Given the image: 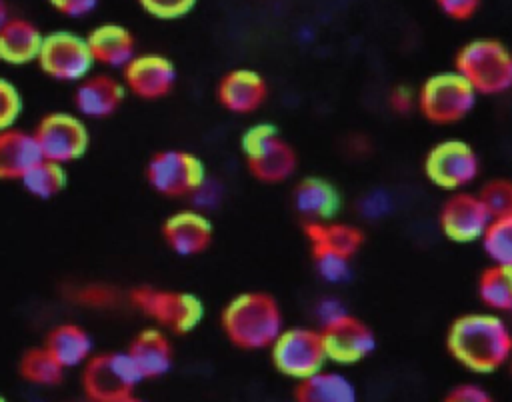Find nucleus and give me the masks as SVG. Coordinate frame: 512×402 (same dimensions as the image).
<instances>
[{
	"label": "nucleus",
	"mask_w": 512,
	"mask_h": 402,
	"mask_svg": "<svg viewBox=\"0 0 512 402\" xmlns=\"http://www.w3.org/2000/svg\"><path fill=\"white\" fill-rule=\"evenodd\" d=\"M446 348L466 370L492 374L512 356V332L498 314L470 312L450 324Z\"/></svg>",
	"instance_id": "obj_1"
},
{
	"label": "nucleus",
	"mask_w": 512,
	"mask_h": 402,
	"mask_svg": "<svg viewBox=\"0 0 512 402\" xmlns=\"http://www.w3.org/2000/svg\"><path fill=\"white\" fill-rule=\"evenodd\" d=\"M226 338L242 350H264L284 328V318L274 296L242 292L234 296L220 316Z\"/></svg>",
	"instance_id": "obj_2"
},
{
	"label": "nucleus",
	"mask_w": 512,
	"mask_h": 402,
	"mask_svg": "<svg viewBox=\"0 0 512 402\" xmlns=\"http://www.w3.org/2000/svg\"><path fill=\"white\" fill-rule=\"evenodd\" d=\"M460 72L478 94H502L512 88V54L496 38H474L466 42L456 58Z\"/></svg>",
	"instance_id": "obj_3"
},
{
	"label": "nucleus",
	"mask_w": 512,
	"mask_h": 402,
	"mask_svg": "<svg viewBox=\"0 0 512 402\" xmlns=\"http://www.w3.org/2000/svg\"><path fill=\"white\" fill-rule=\"evenodd\" d=\"M242 152L252 176L260 182L276 184L288 180L296 170V152L280 136L274 124L260 122L242 134Z\"/></svg>",
	"instance_id": "obj_4"
},
{
	"label": "nucleus",
	"mask_w": 512,
	"mask_h": 402,
	"mask_svg": "<svg viewBox=\"0 0 512 402\" xmlns=\"http://www.w3.org/2000/svg\"><path fill=\"white\" fill-rule=\"evenodd\" d=\"M478 92L460 72H438L424 80L416 96V104L424 118L432 124H454L466 118Z\"/></svg>",
	"instance_id": "obj_5"
},
{
	"label": "nucleus",
	"mask_w": 512,
	"mask_h": 402,
	"mask_svg": "<svg viewBox=\"0 0 512 402\" xmlns=\"http://www.w3.org/2000/svg\"><path fill=\"white\" fill-rule=\"evenodd\" d=\"M142 380L144 376L130 352L94 356L82 374L84 392L96 402H128Z\"/></svg>",
	"instance_id": "obj_6"
},
{
	"label": "nucleus",
	"mask_w": 512,
	"mask_h": 402,
	"mask_svg": "<svg viewBox=\"0 0 512 402\" xmlns=\"http://www.w3.org/2000/svg\"><path fill=\"white\" fill-rule=\"evenodd\" d=\"M274 368L292 380H304L322 370L328 362L322 332L306 326L282 328L270 344Z\"/></svg>",
	"instance_id": "obj_7"
},
{
	"label": "nucleus",
	"mask_w": 512,
	"mask_h": 402,
	"mask_svg": "<svg viewBox=\"0 0 512 402\" xmlns=\"http://www.w3.org/2000/svg\"><path fill=\"white\" fill-rule=\"evenodd\" d=\"M132 304L176 334L192 332L204 318V304L190 292L140 286L130 294Z\"/></svg>",
	"instance_id": "obj_8"
},
{
	"label": "nucleus",
	"mask_w": 512,
	"mask_h": 402,
	"mask_svg": "<svg viewBox=\"0 0 512 402\" xmlns=\"http://www.w3.org/2000/svg\"><path fill=\"white\" fill-rule=\"evenodd\" d=\"M146 178L158 194L192 196L206 180V168L192 152L162 150L148 160Z\"/></svg>",
	"instance_id": "obj_9"
},
{
	"label": "nucleus",
	"mask_w": 512,
	"mask_h": 402,
	"mask_svg": "<svg viewBox=\"0 0 512 402\" xmlns=\"http://www.w3.org/2000/svg\"><path fill=\"white\" fill-rule=\"evenodd\" d=\"M480 160L464 140H442L434 144L424 160L426 178L444 190H460L478 178Z\"/></svg>",
	"instance_id": "obj_10"
},
{
	"label": "nucleus",
	"mask_w": 512,
	"mask_h": 402,
	"mask_svg": "<svg viewBox=\"0 0 512 402\" xmlns=\"http://www.w3.org/2000/svg\"><path fill=\"white\" fill-rule=\"evenodd\" d=\"M36 60L48 76L64 82L84 80L96 62L86 38L64 30L44 36Z\"/></svg>",
	"instance_id": "obj_11"
},
{
	"label": "nucleus",
	"mask_w": 512,
	"mask_h": 402,
	"mask_svg": "<svg viewBox=\"0 0 512 402\" xmlns=\"http://www.w3.org/2000/svg\"><path fill=\"white\" fill-rule=\"evenodd\" d=\"M32 134L38 142L42 158L58 164L78 160L88 148L86 124L68 112H52L44 116Z\"/></svg>",
	"instance_id": "obj_12"
},
{
	"label": "nucleus",
	"mask_w": 512,
	"mask_h": 402,
	"mask_svg": "<svg viewBox=\"0 0 512 402\" xmlns=\"http://www.w3.org/2000/svg\"><path fill=\"white\" fill-rule=\"evenodd\" d=\"M320 332L328 362L350 366L362 362L376 350V336L372 328L352 314L322 326Z\"/></svg>",
	"instance_id": "obj_13"
},
{
	"label": "nucleus",
	"mask_w": 512,
	"mask_h": 402,
	"mask_svg": "<svg viewBox=\"0 0 512 402\" xmlns=\"http://www.w3.org/2000/svg\"><path fill=\"white\" fill-rule=\"evenodd\" d=\"M492 216L478 194L456 192L440 208L438 222L444 236L458 244L476 242L482 238Z\"/></svg>",
	"instance_id": "obj_14"
},
{
	"label": "nucleus",
	"mask_w": 512,
	"mask_h": 402,
	"mask_svg": "<svg viewBox=\"0 0 512 402\" xmlns=\"http://www.w3.org/2000/svg\"><path fill=\"white\" fill-rule=\"evenodd\" d=\"M122 70L126 88L146 100L166 96L176 82V68L172 60L160 54L134 56Z\"/></svg>",
	"instance_id": "obj_15"
},
{
	"label": "nucleus",
	"mask_w": 512,
	"mask_h": 402,
	"mask_svg": "<svg viewBox=\"0 0 512 402\" xmlns=\"http://www.w3.org/2000/svg\"><path fill=\"white\" fill-rule=\"evenodd\" d=\"M162 234L178 256H196L212 242V222L198 210H180L166 218Z\"/></svg>",
	"instance_id": "obj_16"
},
{
	"label": "nucleus",
	"mask_w": 512,
	"mask_h": 402,
	"mask_svg": "<svg viewBox=\"0 0 512 402\" xmlns=\"http://www.w3.org/2000/svg\"><path fill=\"white\" fill-rule=\"evenodd\" d=\"M268 88L264 78L250 68H236L222 76L218 84L220 104L234 114H250L262 106Z\"/></svg>",
	"instance_id": "obj_17"
},
{
	"label": "nucleus",
	"mask_w": 512,
	"mask_h": 402,
	"mask_svg": "<svg viewBox=\"0 0 512 402\" xmlns=\"http://www.w3.org/2000/svg\"><path fill=\"white\" fill-rule=\"evenodd\" d=\"M124 100V84L116 78L98 74L86 76L76 88L74 102L80 114L88 118H106L118 110Z\"/></svg>",
	"instance_id": "obj_18"
},
{
	"label": "nucleus",
	"mask_w": 512,
	"mask_h": 402,
	"mask_svg": "<svg viewBox=\"0 0 512 402\" xmlns=\"http://www.w3.org/2000/svg\"><path fill=\"white\" fill-rule=\"evenodd\" d=\"M294 208L298 214H302L308 220H332L342 206L340 192L336 186L324 178L308 176L302 178L292 194Z\"/></svg>",
	"instance_id": "obj_19"
},
{
	"label": "nucleus",
	"mask_w": 512,
	"mask_h": 402,
	"mask_svg": "<svg viewBox=\"0 0 512 402\" xmlns=\"http://www.w3.org/2000/svg\"><path fill=\"white\" fill-rule=\"evenodd\" d=\"M86 42L94 60L110 68H124L136 56L134 36L122 24H100L88 34Z\"/></svg>",
	"instance_id": "obj_20"
},
{
	"label": "nucleus",
	"mask_w": 512,
	"mask_h": 402,
	"mask_svg": "<svg viewBox=\"0 0 512 402\" xmlns=\"http://www.w3.org/2000/svg\"><path fill=\"white\" fill-rule=\"evenodd\" d=\"M44 34L26 18H12L0 26V60L28 64L38 58Z\"/></svg>",
	"instance_id": "obj_21"
},
{
	"label": "nucleus",
	"mask_w": 512,
	"mask_h": 402,
	"mask_svg": "<svg viewBox=\"0 0 512 402\" xmlns=\"http://www.w3.org/2000/svg\"><path fill=\"white\" fill-rule=\"evenodd\" d=\"M42 160L34 134L24 130L0 132V180H20V176Z\"/></svg>",
	"instance_id": "obj_22"
},
{
	"label": "nucleus",
	"mask_w": 512,
	"mask_h": 402,
	"mask_svg": "<svg viewBox=\"0 0 512 402\" xmlns=\"http://www.w3.org/2000/svg\"><path fill=\"white\" fill-rule=\"evenodd\" d=\"M130 356L134 358L138 370L142 372L144 380L160 378L170 372L172 368V346L166 334L158 328L142 330L128 348Z\"/></svg>",
	"instance_id": "obj_23"
},
{
	"label": "nucleus",
	"mask_w": 512,
	"mask_h": 402,
	"mask_svg": "<svg viewBox=\"0 0 512 402\" xmlns=\"http://www.w3.org/2000/svg\"><path fill=\"white\" fill-rule=\"evenodd\" d=\"M304 232L312 250H330L346 258H352L364 242V234L360 228L342 222L308 220Z\"/></svg>",
	"instance_id": "obj_24"
},
{
	"label": "nucleus",
	"mask_w": 512,
	"mask_h": 402,
	"mask_svg": "<svg viewBox=\"0 0 512 402\" xmlns=\"http://www.w3.org/2000/svg\"><path fill=\"white\" fill-rule=\"evenodd\" d=\"M294 396L300 402H354L356 386L344 374L322 368L298 380Z\"/></svg>",
	"instance_id": "obj_25"
},
{
	"label": "nucleus",
	"mask_w": 512,
	"mask_h": 402,
	"mask_svg": "<svg viewBox=\"0 0 512 402\" xmlns=\"http://www.w3.org/2000/svg\"><path fill=\"white\" fill-rule=\"evenodd\" d=\"M46 350L64 366L74 368L92 354L90 334L76 324H60L46 336Z\"/></svg>",
	"instance_id": "obj_26"
},
{
	"label": "nucleus",
	"mask_w": 512,
	"mask_h": 402,
	"mask_svg": "<svg viewBox=\"0 0 512 402\" xmlns=\"http://www.w3.org/2000/svg\"><path fill=\"white\" fill-rule=\"evenodd\" d=\"M478 296L494 312H512V266H488L478 278Z\"/></svg>",
	"instance_id": "obj_27"
},
{
	"label": "nucleus",
	"mask_w": 512,
	"mask_h": 402,
	"mask_svg": "<svg viewBox=\"0 0 512 402\" xmlns=\"http://www.w3.org/2000/svg\"><path fill=\"white\" fill-rule=\"evenodd\" d=\"M20 182L28 194L48 200L56 196L66 184L64 164L42 158L20 176Z\"/></svg>",
	"instance_id": "obj_28"
},
{
	"label": "nucleus",
	"mask_w": 512,
	"mask_h": 402,
	"mask_svg": "<svg viewBox=\"0 0 512 402\" xmlns=\"http://www.w3.org/2000/svg\"><path fill=\"white\" fill-rule=\"evenodd\" d=\"M20 374L24 376V380L32 384L54 386L62 380L64 366L46 350V346H42V348H32L22 356Z\"/></svg>",
	"instance_id": "obj_29"
},
{
	"label": "nucleus",
	"mask_w": 512,
	"mask_h": 402,
	"mask_svg": "<svg viewBox=\"0 0 512 402\" xmlns=\"http://www.w3.org/2000/svg\"><path fill=\"white\" fill-rule=\"evenodd\" d=\"M484 254L492 264L512 266V212L504 216H494L484 230L482 238Z\"/></svg>",
	"instance_id": "obj_30"
},
{
	"label": "nucleus",
	"mask_w": 512,
	"mask_h": 402,
	"mask_svg": "<svg viewBox=\"0 0 512 402\" xmlns=\"http://www.w3.org/2000/svg\"><path fill=\"white\" fill-rule=\"evenodd\" d=\"M478 196L492 218L512 212V180L494 178L480 190Z\"/></svg>",
	"instance_id": "obj_31"
},
{
	"label": "nucleus",
	"mask_w": 512,
	"mask_h": 402,
	"mask_svg": "<svg viewBox=\"0 0 512 402\" xmlns=\"http://www.w3.org/2000/svg\"><path fill=\"white\" fill-rule=\"evenodd\" d=\"M316 272L330 284H340L350 278V258L330 252V250H312Z\"/></svg>",
	"instance_id": "obj_32"
},
{
	"label": "nucleus",
	"mask_w": 512,
	"mask_h": 402,
	"mask_svg": "<svg viewBox=\"0 0 512 402\" xmlns=\"http://www.w3.org/2000/svg\"><path fill=\"white\" fill-rule=\"evenodd\" d=\"M198 0H138L140 8L158 20H176L192 12Z\"/></svg>",
	"instance_id": "obj_33"
},
{
	"label": "nucleus",
	"mask_w": 512,
	"mask_h": 402,
	"mask_svg": "<svg viewBox=\"0 0 512 402\" xmlns=\"http://www.w3.org/2000/svg\"><path fill=\"white\" fill-rule=\"evenodd\" d=\"M22 112V98L12 82L0 78V132L12 128Z\"/></svg>",
	"instance_id": "obj_34"
},
{
	"label": "nucleus",
	"mask_w": 512,
	"mask_h": 402,
	"mask_svg": "<svg viewBox=\"0 0 512 402\" xmlns=\"http://www.w3.org/2000/svg\"><path fill=\"white\" fill-rule=\"evenodd\" d=\"M434 2H436L438 10L452 20L472 18L482 4V0H434Z\"/></svg>",
	"instance_id": "obj_35"
},
{
	"label": "nucleus",
	"mask_w": 512,
	"mask_h": 402,
	"mask_svg": "<svg viewBox=\"0 0 512 402\" xmlns=\"http://www.w3.org/2000/svg\"><path fill=\"white\" fill-rule=\"evenodd\" d=\"M50 6L68 18H84L92 14L100 0H48Z\"/></svg>",
	"instance_id": "obj_36"
},
{
	"label": "nucleus",
	"mask_w": 512,
	"mask_h": 402,
	"mask_svg": "<svg viewBox=\"0 0 512 402\" xmlns=\"http://www.w3.org/2000/svg\"><path fill=\"white\" fill-rule=\"evenodd\" d=\"M448 402H488L490 394L486 392V388H482L480 384L474 382H466V384H458L454 386L448 394H446Z\"/></svg>",
	"instance_id": "obj_37"
},
{
	"label": "nucleus",
	"mask_w": 512,
	"mask_h": 402,
	"mask_svg": "<svg viewBox=\"0 0 512 402\" xmlns=\"http://www.w3.org/2000/svg\"><path fill=\"white\" fill-rule=\"evenodd\" d=\"M346 314H348L346 306L340 300H336V298H322L316 304V318H318L320 326H328V324L340 320Z\"/></svg>",
	"instance_id": "obj_38"
},
{
	"label": "nucleus",
	"mask_w": 512,
	"mask_h": 402,
	"mask_svg": "<svg viewBox=\"0 0 512 402\" xmlns=\"http://www.w3.org/2000/svg\"><path fill=\"white\" fill-rule=\"evenodd\" d=\"M78 302L90 304V306H108L114 302V292L104 286H88L76 292Z\"/></svg>",
	"instance_id": "obj_39"
},
{
	"label": "nucleus",
	"mask_w": 512,
	"mask_h": 402,
	"mask_svg": "<svg viewBox=\"0 0 512 402\" xmlns=\"http://www.w3.org/2000/svg\"><path fill=\"white\" fill-rule=\"evenodd\" d=\"M388 102H390V108H392V110H396L398 114H404V112H410V110L414 108L416 96L412 94L410 88H406V86H396V88L390 92Z\"/></svg>",
	"instance_id": "obj_40"
},
{
	"label": "nucleus",
	"mask_w": 512,
	"mask_h": 402,
	"mask_svg": "<svg viewBox=\"0 0 512 402\" xmlns=\"http://www.w3.org/2000/svg\"><path fill=\"white\" fill-rule=\"evenodd\" d=\"M360 208L366 214V218H380L388 210V196L384 192H370L362 200Z\"/></svg>",
	"instance_id": "obj_41"
},
{
	"label": "nucleus",
	"mask_w": 512,
	"mask_h": 402,
	"mask_svg": "<svg viewBox=\"0 0 512 402\" xmlns=\"http://www.w3.org/2000/svg\"><path fill=\"white\" fill-rule=\"evenodd\" d=\"M8 4H6V0H0V26L8 20Z\"/></svg>",
	"instance_id": "obj_42"
},
{
	"label": "nucleus",
	"mask_w": 512,
	"mask_h": 402,
	"mask_svg": "<svg viewBox=\"0 0 512 402\" xmlns=\"http://www.w3.org/2000/svg\"><path fill=\"white\" fill-rule=\"evenodd\" d=\"M508 362H510V366H512V356H510V360H508Z\"/></svg>",
	"instance_id": "obj_43"
},
{
	"label": "nucleus",
	"mask_w": 512,
	"mask_h": 402,
	"mask_svg": "<svg viewBox=\"0 0 512 402\" xmlns=\"http://www.w3.org/2000/svg\"><path fill=\"white\" fill-rule=\"evenodd\" d=\"M0 400H2V398H0Z\"/></svg>",
	"instance_id": "obj_44"
}]
</instances>
